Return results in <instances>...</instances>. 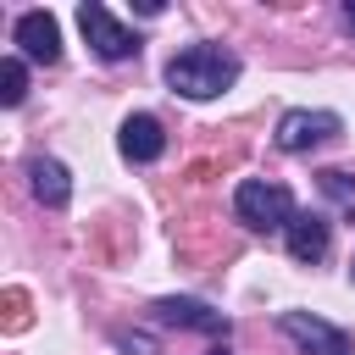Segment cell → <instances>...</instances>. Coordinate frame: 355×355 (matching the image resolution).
Returning a JSON list of instances; mask_svg holds the SVG:
<instances>
[{
  "instance_id": "6da1fadb",
  "label": "cell",
  "mask_w": 355,
  "mask_h": 355,
  "mask_svg": "<svg viewBox=\"0 0 355 355\" xmlns=\"http://www.w3.org/2000/svg\"><path fill=\"white\" fill-rule=\"evenodd\" d=\"M239 55L222 50V44H189L166 61V89L183 94V100H216L222 89L239 83Z\"/></svg>"
},
{
  "instance_id": "7a4b0ae2",
  "label": "cell",
  "mask_w": 355,
  "mask_h": 355,
  "mask_svg": "<svg viewBox=\"0 0 355 355\" xmlns=\"http://www.w3.org/2000/svg\"><path fill=\"white\" fill-rule=\"evenodd\" d=\"M233 216L255 233H288V222L300 216L294 211V194L283 183H266V178H244L233 189Z\"/></svg>"
},
{
  "instance_id": "3957f363",
  "label": "cell",
  "mask_w": 355,
  "mask_h": 355,
  "mask_svg": "<svg viewBox=\"0 0 355 355\" xmlns=\"http://www.w3.org/2000/svg\"><path fill=\"white\" fill-rule=\"evenodd\" d=\"M338 116L333 111H305V105H294V111H283L277 116V133H272V144L283 150V155H305V150H316V144H327V139H338Z\"/></svg>"
},
{
  "instance_id": "277c9868",
  "label": "cell",
  "mask_w": 355,
  "mask_h": 355,
  "mask_svg": "<svg viewBox=\"0 0 355 355\" xmlns=\"http://www.w3.org/2000/svg\"><path fill=\"white\" fill-rule=\"evenodd\" d=\"M78 28H83V39H89V50H94L100 61H128V55H139V39H133L100 0L78 6Z\"/></svg>"
},
{
  "instance_id": "5b68a950",
  "label": "cell",
  "mask_w": 355,
  "mask_h": 355,
  "mask_svg": "<svg viewBox=\"0 0 355 355\" xmlns=\"http://www.w3.org/2000/svg\"><path fill=\"white\" fill-rule=\"evenodd\" d=\"M277 327H283L305 355H355L349 333H344V327H333V322H322V316H311V311H283V316H277Z\"/></svg>"
},
{
  "instance_id": "8992f818",
  "label": "cell",
  "mask_w": 355,
  "mask_h": 355,
  "mask_svg": "<svg viewBox=\"0 0 355 355\" xmlns=\"http://www.w3.org/2000/svg\"><path fill=\"white\" fill-rule=\"evenodd\" d=\"M11 39H17V50L28 55V61H61V28H55V17L50 11H22L17 17V28H11Z\"/></svg>"
},
{
  "instance_id": "52a82bcc",
  "label": "cell",
  "mask_w": 355,
  "mask_h": 355,
  "mask_svg": "<svg viewBox=\"0 0 355 355\" xmlns=\"http://www.w3.org/2000/svg\"><path fill=\"white\" fill-rule=\"evenodd\" d=\"M116 150H122L133 166H150V161H161L166 133H161V122H155L150 111H133V116L122 122V133H116Z\"/></svg>"
},
{
  "instance_id": "ba28073f",
  "label": "cell",
  "mask_w": 355,
  "mask_h": 355,
  "mask_svg": "<svg viewBox=\"0 0 355 355\" xmlns=\"http://www.w3.org/2000/svg\"><path fill=\"white\" fill-rule=\"evenodd\" d=\"M288 255L294 261H305V266H316L322 255H327V244H333V222L322 216V211H300L294 222H288Z\"/></svg>"
},
{
  "instance_id": "9c48e42d",
  "label": "cell",
  "mask_w": 355,
  "mask_h": 355,
  "mask_svg": "<svg viewBox=\"0 0 355 355\" xmlns=\"http://www.w3.org/2000/svg\"><path fill=\"white\" fill-rule=\"evenodd\" d=\"M155 316L161 322H178V327H194V333H211V338H227V316L200 305V300H155Z\"/></svg>"
},
{
  "instance_id": "30bf717a",
  "label": "cell",
  "mask_w": 355,
  "mask_h": 355,
  "mask_svg": "<svg viewBox=\"0 0 355 355\" xmlns=\"http://www.w3.org/2000/svg\"><path fill=\"white\" fill-rule=\"evenodd\" d=\"M28 183H33V194H39L50 211H61V205L72 200V178H67V166L50 161V155H33V161H28Z\"/></svg>"
},
{
  "instance_id": "8fae6325",
  "label": "cell",
  "mask_w": 355,
  "mask_h": 355,
  "mask_svg": "<svg viewBox=\"0 0 355 355\" xmlns=\"http://www.w3.org/2000/svg\"><path fill=\"white\" fill-rule=\"evenodd\" d=\"M316 183H322V194H327V200H333L344 216H355V178H349V172L322 166V172H316Z\"/></svg>"
},
{
  "instance_id": "7c38bea8",
  "label": "cell",
  "mask_w": 355,
  "mask_h": 355,
  "mask_svg": "<svg viewBox=\"0 0 355 355\" xmlns=\"http://www.w3.org/2000/svg\"><path fill=\"white\" fill-rule=\"evenodd\" d=\"M22 94H28V67L17 55H6L0 61V105H22Z\"/></svg>"
},
{
  "instance_id": "4fadbf2b",
  "label": "cell",
  "mask_w": 355,
  "mask_h": 355,
  "mask_svg": "<svg viewBox=\"0 0 355 355\" xmlns=\"http://www.w3.org/2000/svg\"><path fill=\"white\" fill-rule=\"evenodd\" d=\"M116 344H122V349H128V355H155V344H150V338H144V333H122V338H116Z\"/></svg>"
},
{
  "instance_id": "5bb4252c",
  "label": "cell",
  "mask_w": 355,
  "mask_h": 355,
  "mask_svg": "<svg viewBox=\"0 0 355 355\" xmlns=\"http://www.w3.org/2000/svg\"><path fill=\"white\" fill-rule=\"evenodd\" d=\"M344 22H349V28H355V0H344Z\"/></svg>"
},
{
  "instance_id": "9a60e30c",
  "label": "cell",
  "mask_w": 355,
  "mask_h": 355,
  "mask_svg": "<svg viewBox=\"0 0 355 355\" xmlns=\"http://www.w3.org/2000/svg\"><path fill=\"white\" fill-rule=\"evenodd\" d=\"M349 283H355V261H349Z\"/></svg>"
}]
</instances>
